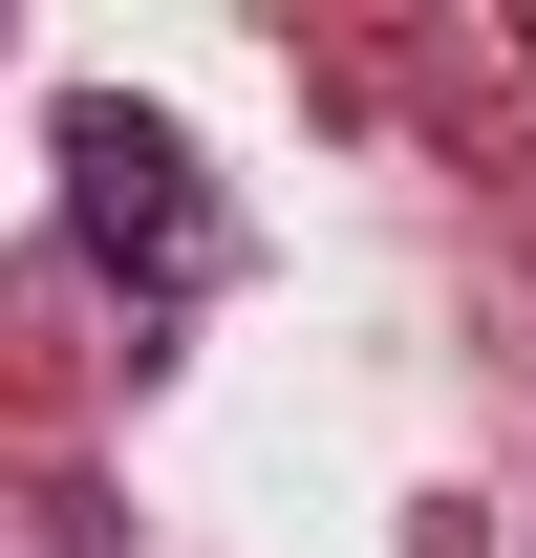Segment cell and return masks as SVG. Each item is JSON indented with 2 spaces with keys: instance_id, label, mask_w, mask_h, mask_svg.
Wrapping results in <instances>:
<instances>
[{
  "instance_id": "cell-1",
  "label": "cell",
  "mask_w": 536,
  "mask_h": 558,
  "mask_svg": "<svg viewBox=\"0 0 536 558\" xmlns=\"http://www.w3.org/2000/svg\"><path fill=\"white\" fill-rule=\"evenodd\" d=\"M65 215L108 258H150V279H215V194H194V150L150 108H65Z\"/></svg>"
}]
</instances>
